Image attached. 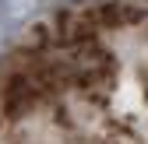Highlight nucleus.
<instances>
[{"label":"nucleus","instance_id":"nucleus-1","mask_svg":"<svg viewBox=\"0 0 148 144\" xmlns=\"http://www.w3.org/2000/svg\"><path fill=\"white\" fill-rule=\"evenodd\" d=\"M0 144H148V0L25 25L0 56Z\"/></svg>","mask_w":148,"mask_h":144}]
</instances>
